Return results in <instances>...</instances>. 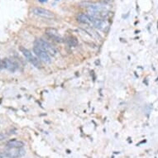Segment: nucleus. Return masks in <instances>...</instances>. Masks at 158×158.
I'll return each mask as SVG.
<instances>
[{
	"label": "nucleus",
	"mask_w": 158,
	"mask_h": 158,
	"mask_svg": "<svg viewBox=\"0 0 158 158\" xmlns=\"http://www.w3.org/2000/svg\"><path fill=\"white\" fill-rule=\"evenodd\" d=\"M32 13L34 15H36V16L44 17V18H48V19H51V18H54L55 17V14L51 11L43 8H33L32 9Z\"/></svg>",
	"instance_id": "nucleus-3"
},
{
	"label": "nucleus",
	"mask_w": 158,
	"mask_h": 158,
	"mask_svg": "<svg viewBox=\"0 0 158 158\" xmlns=\"http://www.w3.org/2000/svg\"><path fill=\"white\" fill-rule=\"evenodd\" d=\"M39 2H41V3H45V2H47V0H38Z\"/></svg>",
	"instance_id": "nucleus-13"
},
{
	"label": "nucleus",
	"mask_w": 158,
	"mask_h": 158,
	"mask_svg": "<svg viewBox=\"0 0 158 158\" xmlns=\"http://www.w3.org/2000/svg\"><path fill=\"white\" fill-rule=\"evenodd\" d=\"M1 68H3V65H2V61L0 60V69H1Z\"/></svg>",
	"instance_id": "nucleus-14"
},
{
	"label": "nucleus",
	"mask_w": 158,
	"mask_h": 158,
	"mask_svg": "<svg viewBox=\"0 0 158 158\" xmlns=\"http://www.w3.org/2000/svg\"><path fill=\"white\" fill-rule=\"evenodd\" d=\"M101 1H102V3H104V4H110L114 0H101Z\"/></svg>",
	"instance_id": "nucleus-12"
},
{
	"label": "nucleus",
	"mask_w": 158,
	"mask_h": 158,
	"mask_svg": "<svg viewBox=\"0 0 158 158\" xmlns=\"http://www.w3.org/2000/svg\"><path fill=\"white\" fill-rule=\"evenodd\" d=\"M8 158H19L23 156L26 151L22 148H9V150L6 151Z\"/></svg>",
	"instance_id": "nucleus-6"
},
{
	"label": "nucleus",
	"mask_w": 158,
	"mask_h": 158,
	"mask_svg": "<svg viewBox=\"0 0 158 158\" xmlns=\"http://www.w3.org/2000/svg\"><path fill=\"white\" fill-rule=\"evenodd\" d=\"M35 46H37L45 51H47L48 54L50 56H56L57 54V50L56 48L52 46L51 44L49 43L48 41H44L43 39H37L35 41Z\"/></svg>",
	"instance_id": "nucleus-1"
},
{
	"label": "nucleus",
	"mask_w": 158,
	"mask_h": 158,
	"mask_svg": "<svg viewBox=\"0 0 158 158\" xmlns=\"http://www.w3.org/2000/svg\"><path fill=\"white\" fill-rule=\"evenodd\" d=\"M2 65H3V68L7 69L8 71H11V72H14L17 70V65L13 60L8 59V58H5L2 61Z\"/></svg>",
	"instance_id": "nucleus-8"
},
{
	"label": "nucleus",
	"mask_w": 158,
	"mask_h": 158,
	"mask_svg": "<svg viewBox=\"0 0 158 158\" xmlns=\"http://www.w3.org/2000/svg\"><path fill=\"white\" fill-rule=\"evenodd\" d=\"M46 34H47L48 37H50V39H52L55 41L56 42H62L63 41V39L62 37L60 35V33L58 32V31L55 28H52V27H49V28H47L46 29Z\"/></svg>",
	"instance_id": "nucleus-5"
},
{
	"label": "nucleus",
	"mask_w": 158,
	"mask_h": 158,
	"mask_svg": "<svg viewBox=\"0 0 158 158\" xmlns=\"http://www.w3.org/2000/svg\"><path fill=\"white\" fill-rule=\"evenodd\" d=\"M77 20L81 23L88 26H93V17L90 14H80L77 15Z\"/></svg>",
	"instance_id": "nucleus-7"
},
{
	"label": "nucleus",
	"mask_w": 158,
	"mask_h": 158,
	"mask_svg": "<svg viewBox=\"0 0 158 158\" xmlns=\"http://www.w3.org/2000/svg\"><path fill=\"white\" fill-rule=\"evenodd\" d=\"M25 144L23 141L17 140V139H12L9 140L6 143V147L8 148H22L23 147Z\"/></svg>",
	"instance_id": "nucleus-9"
},
{
	"label": "nucleus",
	"mask_w": 158,
	"mask_h": 158,
	"mask_svg": "<svg viewBox=\"0 0 158 158\" xmlns=\"http://www.w3.org/2000/svg\"><path fill=\"white\" fill-rule=\"evenodd\" d=\"M33 51L35 55L37 56V57L40 59L41 61H44L46 63H50L51 62V58H50V55L48 54L47 51H45L42 50L41 48H40L37 46H34Z\"/></svg>",
	"instance_id": "nucleus-4"
},
{
	"label": "nucleus",
	"mask_w": 158,
	"mask_h": 158,
	"mask_svg": "<svg viewBox=\"0 0 158 158\" xmlns=\"http://www.w3.org/2000/svg\"><path fill=\"white\" fill-rule=\"evenodd\" d=\"M56 1H57V0H56Z\"/></svg>",
	"instance_id": "nucleus-15"
},
{
	"label": "nucleus",
	"mask_w": 158,
	"mask_h": 158,
	"mask_svg": "<svg viewBox=\"0 0 158 158\" xmlns=\"http://www.w3.org/2000/svg\"><path fill=\"white\" fill-rule=\"evenodd\" d=\"M0 158H8V157L6 151H5V152H0Z\"/></svg>",
	"instance_id": "nucleus-11"
},
{
	"label": "nucleus",
	"mask_w": 158,
	"mask_h": 158,
	"mask_svg": "<svg viewBox=\"0 0 158 158\" xmlns=\"http://www.w3.org/2000/svg\"><path fill=\"white\" fill-rule=\"evenodd\" d=\"M66 41H67V43L71 46V47H76L78 45V41L77 39L75 38L73 36H70V37H67V39H66Z\"/></svg>",
	"instance_id": "nucleus-10"
},
{
	"label": "nucleus",
	"mask_w": 158,
	"mask_h": 158,
	"mask_svg": "<svg viewBox=\"0 0 158 158\" xmlns=\"http://www.w3.org/2000/svg\"><path fill=\"white\" fill-rule=\"evenodd\" d=\"M19 50L23 53V55L25 56V58L27 59V61L33 65L35 67H41V61H39L36 56H34L33 55H32V53L28 49H27V48H25V47H19Z\"/></svg>",
	"instance_id": "nucleus-2"
}]
</instances>
